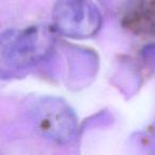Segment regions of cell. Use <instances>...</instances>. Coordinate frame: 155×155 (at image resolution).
Wrapping results in <instances>:
<instances>
[{
	"instance_id": "7a4b0ae2",
	"label": "cell",
	"mask_w": 155,
	"mask_h": 155,
	"mask_svg": "<svg viewBox=\"0 0 155 155\" xmlns=\"http://www.w3.org/2000/svg\"><path fill=\"white\" fill-rule=\"evenodd\" d=\"M53 20L62 34L72 38L94 36L102 25L99 10L89 0H58Z\"/></svg>"
},
{
	"instance_id": "277c9868",
	"label": "cell",
	"mask_w": 155,
	"mask_h": 155,
	"mask_svg": "<svg viewBox=\"0 0 155 155\" xmlns=\"http://www.w3.org/2000/svg\"><path fill=\"white\" fill-rule=\"evenodd\" d=\"M122 22L135 34L155 36V0H127Z\"/></svg>"
},
{
	"instance_id": "6da1fadb",
	"label": "cell",
	"mask_w": 155,
	"mask_h": 155,
	"mask_svg": "<svg viewBox=\"0 0 155 155\" xmlns=\"http://www.w3.org/2000/svg\"><path fill=\"white\" fill-rule=\"evenodd\" d=\"M52 39L43 28L9 30L0 34V78L16 77L49 52Z\"/></svg>"
},
{
	"instance_id": "3957f363",
	"label": "cell",
	"mask_w": 155,
	"mask_h": 155,
	"mask_svg": "<svg viewBox=\"0 0 155 155\" xmlns=\"http://www.w3.org/2000/svg\"><path fill=\"white\" fill-rule=\"evenodd\" d=\"M37 131L43 136L58 142L72 139L77 130V121L70 107L56 99H45L32 110Z\"/></svg>"
}]
</instances>
